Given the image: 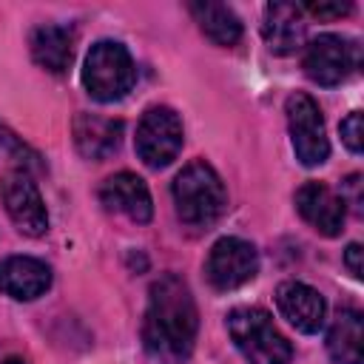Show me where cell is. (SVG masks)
<instances>
[{
  "mask_svg": "<svg viewBox=\"0 0 364 364\" xmlns=\"http://www.w3.org/2000/svg\"><path fill=\"white\" fill-rule=\"evenodd\" d=\"M338 131H341V142L347 145V151H353V154H361V148H364V128H361V111H353V114H350L347 119H341Z\"/></svg>",
  "mask_w": 364,
  "mask_h": 364,
  "instance_id": "19",
  "label": "cell"
},
{
  "mask_svg": "<svg viewBox=\"0 0 364 364\" xmlns=\"http://www.w3.org/2000/svg\"><path fill=\"white\" fill-rule=\"evenodd\" d=\"M3 364H26V361H23V358H6Z\"/></svg>",
  "mask_w": 364,
  "mask_h": 364,
  "instance_id": "23",
  "label": "cell"
},
{
  "mask_svg": "<svg viewBox=\"0 0 364 364\" xmlns=\"http://www.w3.org/2000/svg\"><path fill=\"white\" fill-rule=\"evenodd\" d=\"M228 333L236 350L250 364H290L293 347L276 330L273 318L262 307H236L228 313Z\"/></svg>",
  "mask_w": 364,
  "mask_h": 364,
  "instance_id": "3",
  "label": "cell"
},
{
  "mask_svg": "<svg viewBox=\"0 0 364 364\" xmlns=\"http://www.w3.org/2000/svg\"><path fill=\"white\" fill-rule=\"evenodd\" d=\"M191 14H193V20L199 23L202 34L210 43H216V46H236L239 43V37H242V20L225 3H210V0L191 3Z\"/></svg>",
  "mask_w": 364,
  "mask_h": 364,
  "instance_id": "18",
  "label": "cell"
},
{
  "mask_svg": "<svg viewBox=\"0 0 364 364\" xmlns=\"http://www.w3.org/2000/svg\"><path fill=\"white\" fill-rule=\"evenodd\" d=\"M182 119L176 117V111L165 108V105H154L142 114L139 125H136V154L148 168H165L176 159V154L182 151Z\"/></svg>",
  "mask_w": 364,
  "mask_h": 364,
  "instance_id": "7",
  "label": "cell"
},
{
  "mask_svg": "<svg viewBox=\"0 0 364 364\" xmlns=\"http://www.w3.org/2000/svg\"><path fill=\"white\" fill-rule=\"evenodd\" d=\"M304 11L296 3H267L262 20V37L273 54H293L304 43Z\"/></svg>",
  "mask_w": 364,
  "mask_h": 364,
  "instance_id": "14",
  "label": "cell"
},
{
  "mask_svg": "<svg viewBox=\"0 0 364 364\" xmlns=\"http://www.w3.org/2000/svg\"><path fill=\"white\" fill-rule=\"evenodd\" d=\"M0 193H3L6 213L11 216V222L17 225L20 233L43 236L48 230V210H46V202L40 196V188L34 185V179L23 168L9 171L0 179Z\"/></svg>",
  "mask_w": 364,
  "mask_h": 364,
  "instance_id": "9",
  "label": "cell"
},
{
  "mask_svg": "<svg viewBox=\"0 0 364 364\" xmlns=\"http://www.w3.org/2000/svg\"><path fill=\"white\" fill-rule=\"evenodd\" d=\"M28 48H31V57L40 68H46L51 74H63L74 57V34L65 26L43 23L31 31Z\"/></svg>",
  "mask_w": 364,
  "mask_h": 364,
  "instance_id": "16",
  "label": "cell"
},
{
  "mask_svg": "<svg viewBox=\"0 0 364 364\" xmlns=\"http://www.w3.org/2000/svg\"><path fill=\"white\" fill-rule=\"evenodd\" d=\"M361 245L358 242H353V245H347V250H344V264H347V270H350V276L353 279H361Z\"/></svg>",
  "mask_w": 364,
  "mask_h": 364,
  "instance_id": "22",
  "label": "cell"
},
{
  "mask_svg": "<svg viewBox=\"0 0 364 364\" xmlns=\"http://www.w3.org/2000/svg\"><path fill=\"white\" fill-rule=\"evenodd\" d=\"M51 287V270L46 262L34 256H6L0 259V293L17 299V301H31L43 296Z\"/></svg>",
  "mask_w": 364,
  "mask_h": 364,
  "instance_id": "13",
  "label": "cell"
},
{
  "mask_svg": "<svg viewBox=\"0 0 364 364\" xmlns=\"http://www.w3.org/2000/svg\"><path fill=\"white\" fill-rule=\"evenodd\" d=\"M276 307L299 333H318L324 327L327 304L321 293L304 282H282L276 287Z\"/></svg>",
  "mask_w": 364,
  "mask_h": 364,
  "instance_id": "11",
  "label": "cell"
},
{
  "mask_svg": "<svg viewBox=\"0 0 364 364\" xmlns=\"http://www.w3.org/2000/svg\"><path fill=\"white\" fill-rule=\"evenodd\" d=\"M259 273V253L250 242L239 236H222L213 242L205 259V276L213 290H236Z\"/></svg>",
  "mask_w": 364,
  "mask_h": 364,
  "instance_id": "8",
  "label": "cell"
},
{
  "mask_svg": "<svg viewBox=\"0 0 364 364\" xmlns=\"http://www.w3.org/2000/svg\"><path fill=\"white\" fill-rule=\"evenodd\" d=\"M199 318L191 287L182 276L165 273L148 290V307L142 321V341L151 358L159 364H185L193 353Z\"/></svg>",
  "mask_w": 364,
  "mask_h": 364,
  "instance_id": "1",
  "label": "cell"
},
{
  "mask_svg": "<svg viewBox=\"0 0 364 364\" xmlns=\"http://www.w3.org/2000/svg\"><path fill=\"white\" fill-rule=\"evenodd\" d=\"M284 114H287L290 142H293V151H296L299 162L307 165V168H316V165L327 162L330 142H327L324 117H321V108L316 105V100L296 91V94L287 97Z\"/></svg>",
  "mask_w": 364,
  "mask_h": 364,
  "instance_id": "5",
  "label": "cell"
},
{
  "mask_svg": "<svg viewBox=\"0 0 364 364\" xmlns=\"http://www.w3.org/2000/svg\"><path fill=\"white\" fill-rule=\"evenodd\" d=\"M364 318L353 307H341L327 330V353L336 364H361Z\"/></svg>",
  "mask_w": 364,
  "mask_h": 364,
  "instance_id": "17",
  "label": "cell"
},
{
  "mask_svg": "<svg viewBox=\"0 0 364 364\" xmlns=\"http://www.w3.org/2000/svg\"><path fill=\"white\" fill-rule=\"evenodd\" d=\"M361 65L358 43L338 34H318L307 43L301 68L316 85H338Z\"/></svg>",
  "mask_w": 364,
  "mask_h": 364,
  "instance_id": "6",
  "label": "cell"
},
{
  "mask_svg": "<svg viewBox=\"0 0 364 364\" xmlns=\"http://www.w3.org/2000/svg\"><path fill=\"white\" fill-rule=\"evenodd\" d=\"M100 199L108 210H117L122 216H128L136 225L151 222L154 216V202H151V191L148 185L131 173V171H119L114 176H108L100 188Z\"/></svg>",
  "mask_w": 364,
  "mask_h": 364,
  "instance_id": "12",
  "label": "cell"
},
{
  "mask_svg": "<svg viewBox=\"0 0 364 364\" xmlns=\"http://www.w3.org/2000/svg\"><path fill=\"white\" fill-rule=\"evenodd\" d=\"M171 193H173L176 216L193 228L213 225L228 208V191H225L219 173L213 171V165H208L205 159L188 162L176 173Z\"/></svg>",
  "mask_w": 364,
  "mask_h": 364,
  "instance_id": "2",
  "label": "cell"
},
{
  "mask_svg": "<svg viewBox=\"0 0 364 364\" xmlns=\"http://www.w3.org/2000/svg\"><path fill=\"white\" fill-rule=\"evenodd\" d=\"M136 80L134 60L128 48L117 40H100L88 48L82 63V85L97 102L122 100Z\"/></svg>",
  "mask_w": 364,
  "mask_h": 364,
  "instance_id": "4",
  "label": "cell"
},
{
  "mask_svg": "<svg viewBox=\"0 0 364 364\" xmlns=\"http://www.w3.org/2000/svg\"><path fill=\"white\" fill-rule=\"evenodd\" d=\"M341 202L344 205H353V210L361 216V176L358 173H350L344 182H341Z\"/></svg>",
  "mask_w": 364,
  "mask_h": 364,
  "instance_id": "21",
  "label": "cell"
},
{
  "mask_svg": "<svg viewBox=\"0 0 364 364\" xmlns=\"http://www.w3.org/2000/svg\"><path fill=\"white\" fill-rule=\"evenodd\" d=\"M296 210L321 236H338L344 230V202L324 182H304L296 191Z\"/></svg>",
  "mask_w": 364,
  "mask_h": 364,
  "instance_id": "10",
  "label": "cell"
},
{
  "mask_svg": "<svg viewBox=\"0 0 364 364\" xmlns=\"http://www.w3.org/2000/svg\"><path fill=\"white\" fill-rule=\"evenodd\" d=\"M301 11H307L310 17H318V20H336V17H344L353 6L350 3H307V6H299Z\"/></svg>",
  "mask_w": 364,
  "mask_h": 364,
  "instance_id": "20",
  "label": "cell"
},
{
  "mask_svg": "<svg viewBox=\"0 0 364 364\" xmlns=\"http://www.w3.org/2000/svg\"><path fill=\"white\" fill-rule=\"evenodd\" d=\"M74 145L85 159H105L122 142V122L100 114H77L74 117Z\"/></svg>",
  "mask_w": 364,
  "mask_h": 364,
  "instance_id": "15",
  "label": "cell"
}]
</instances>
